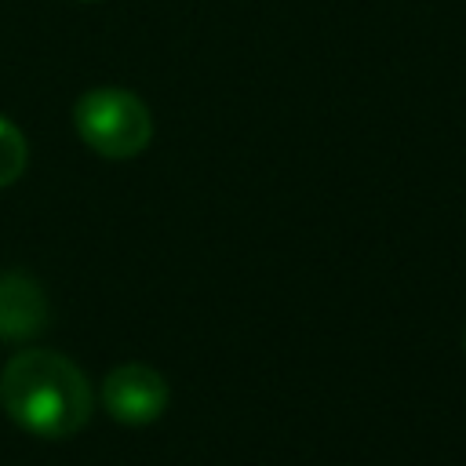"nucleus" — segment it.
Instances as JSON below:
<instances>
[{
	"mask_svg": "<svg viewBox=\"0 0 466 466\" xmlns=\"http://www.w3.org/2000/svg\"><path fill=\"white\" fill-rule=\"evenodd\" d=\"M0 408L4 415L47 441L80 433L95 411V390L87 375L58 350H18L0 371Z\"/></svg>",
	"mask_w": 466,
	"mask_h": 466,
	"instance_id": "nucleus-1",
	"label": "nucleus"
},
{
	"mask_svg": "<svg viewBox=\"0 0 466 466\" xmlns=\"http://www.w3.org/2000/svg\"><path fill=\"white\" fill-rule=\"evenodd\" d=\"M73 127L87 149L106 160H131L153 138L149 106L124 87H91L73 106Z\"/></svg>",
	"mask_w": 466,
	"mask_h": 466,
	"instance_id": "nucleus-2",
	"label": "nucleus"
},
{
	"mask_svg": "<svg viewBox=\"0 0 466 466\" xmlns=\"http://www.w3.org/2000/svg\"><path fill=\"white\" fill-rule=\"evenodd\" d=\"M102 408L120 426H149L167 408V379L142 360L116 364L102 379Z\"/></svg>",
	"mask_w": 466,
	"mask_h": 466,
	"instance_id": "nucleus-3",
	"label": "nucleus"
},
{
	"mask_svg": "<svg viewBox=\"0 0 466 466\" xmlns=\"http://www.w3.org/2000/svg\"><path fill=\"white\" fill-rule=\"evenodd\" d=\"M47 324V295L25 269L0 273V342H29Z\"/></svg>",
	"mask_w": 466,
	"mask_h": 466,
	"instance_id": "nucleus-4",
	"label": "nucleus"
},
{
	"mask_svg": "<svg viewBox=\"0 0 466 466\" xmlns=\"http://www.w3.org/2000/svg\"><path fill=\"white\" fill-rule=\"evenodd\" d=\"M25 160H29V146H25L22 127L15 120L0 116V189L11 186L25 171Z\"/></svg>",
	"mask_w": 466,
	"mask_h": 466,
	"instance_id": "nucleus-5",
	"label": "nucleus"
},
{
	"mask_svg": "<svg viewBox=\"0 0 466 466\" xmlns=\"http://www.w3.org/2000/svg\"><path fill=\"white\" fill-rule=\"evenodd\" d=\"M87 4H95V0H87Z\"/></svg>",
	"mask_w": 466,
	"mask_h": 466,
	"instance_id": "nucleus-6",
	"label": "nucleus"
},
{
	"mask_svg": "<svg viewBox=\"0 0 466 466\" xmlns=\"http://www.w3.org/2000/svg\"><path fill=\"white\" fill-rule=\"evenodd\" d=\"M462 342H466V339H462Z\"/></svg>",
	"mask_w": 466,
	"mask_h": 466,
	"instance_id": "nucleus-7",
	"label": "nucleus"
}]
</instances>
